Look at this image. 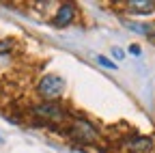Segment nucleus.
I'll return each instance as SVG.
<instances>
[{
    "label": "nucleus",
    "mask_w": 155,
    "mask_h": 153,
    "mask_svg": "<svg viewBox=\"0 0 155 153\" xmlns=\"http://www.w3.org/2000/svg\"><path fill=\"white\" fill-rule=\"evenodd\" d=\"M63 91H65L63 78H61V75H54V73L43 75V78L39 80V84H37V93L41 95L45 101H56L63 95Z\"/></svg>",
    "instance_id": "1"
},
{
    "label": "nucleus",
    "mask_w": 155,
    "mask_h": 153,
    "mask_svg": "<svg viewBox=\"0 0 155 153\" xmlns=\"http://www.w3.org/2000/svg\"><path fill=\"white\" fill-rule=\"evenodd\" d=\"M69 136L78 142H84V145H93L99 140V131L97 127L88 121V119H75L69 127Z\"/></svg>",
    "instance_id": "2"
},
{
    "label": "nucleus",
    "mask_w": 155,
    "mask_h": 153,
    "mask_svg": "<svg viewBox=\"0 0 155 153\" xmlns=\"http://www.w3.org/2000/svg\"><path fill=\"white\" fill-rule=\"evenodd\" d=\"M32 114L37 119H43V121H52V123H63L67 119V112L61 104H56V101H41V104H37L30 108Z\"/></svg>",
    "instance_id": "3"
},
{
    "label": "nucleus",
    "mask_w": 155,
    "mask_h": 153,
    "mask_svg": "<svg viewBox=\"0 0 155 153\" xmlns=\"http://www.w3.org/2000/svg\"><path fill=\"white\" fill-rule=\"evenodd\" d=\"M125 149L129 153H151L153 151V140L149 136H134L125 140Z\"/></svg>",
    "instance_id": "4"
},
{
    "label": "nucleus",
    "mask_w": 155,
    "mask_h": 153,
    "mask_svg": "<svg viewBox=\"0 0 155 153\" xmlns=\"http://www.w3.org/2000/svg\"><path fill=\"white\" fill-rule=\"evenodd\" d=\"M73 17H75V7L69 5V2H65V5L58 7V11H56V15H54V24H56L58 28H65V26H69V24L73 22Z\"/></svg>",
    "instance_id": "5"
},
{
    "label": "nucleus",
    "mask_w": 155,
    "mask_h": 153,
    "mask_svg": "<svg viewBox=\"0 0 155 153\" xmlns=\"http://www.w3.org/2000/svg\"><path fill=\"white\" fill-rule=\"evenodd\" d=\"M127 9H129L131 13L147 15V13H153V11H155V2H151V0H129V2H127Z\"/></svg>",
    "instance_id": "6"
},
{
    "label": "nucleus",
    "mask_w": 155,
    "mask_h": 153,
    "mask_svg": "<svg viewBox=\"0 0 155 153\" xmlns=\"http://www.w3.org/2000/svg\"><path fill=\"white\" fill-rule=\"evenodd\" d=\"M97 63H99V65H104V67H108V69H116V65L110 61V58H106V56H97Z\"/></svg>",
    "instance_id": "7"
},
{
    "label": "nucleus",
    "mask_w": 155,
    "mask_h": 153,
    "mask_svg": "<svg viewBox=\"0 0 155 153\" xmlns=\"http://www.w3.org/2000/svg\"><path fill=\"white\" fill-rule=\"evenodd\" d=\"M13 48V43L9 41V39H5V41H0V54H7L9 50Z\"/></svg>",
    "instance_id": "8"
},
{
    "label": "nucleus",
    "mask_w": 155,
    "mask_h": 153,
    "mask_svg": "<svg viewBox=\"0 0 155 153\" xmlns=\"http://www.w3.org/2000/svg\"><path fill=\"white\" fill-rule=\"evenodd\" d=\"M112 56H114L116 61H123V58H125V52H123L121 48H112Z\"/></svg>",
    "instance_id": "9"
},
{
    "label": "nucleus",
    "mask_w": 155,
    "mask_h": 153,
    "mask_svg": "<svg viewBox=\"0 0 155 153\" xmlns=\"http://www.w3.org/2000/svg\"><path fill=\"white\" fill-rule=\"evenodd\" d=\"M129 52H131L134 56H140V48H138V45H136V43H134V45L129 48Z\"/></svg>",
    "instance_id": "10"
},
{
    "label": "nucleus",
    "mask_w": 155,
    "mask_h": 153,
    "mask_svg": "<svg viewBox=\"0 0 155 153\" xmlns=\"http://www.w3.org/2000/svg\"><path fill=\"white\" fill-rule=\"evenodd\" d=\"M2 142H5V136H2V134H0V147H2Z\"/></svg>",
    "instance_id": "11"
}]
</instances>
